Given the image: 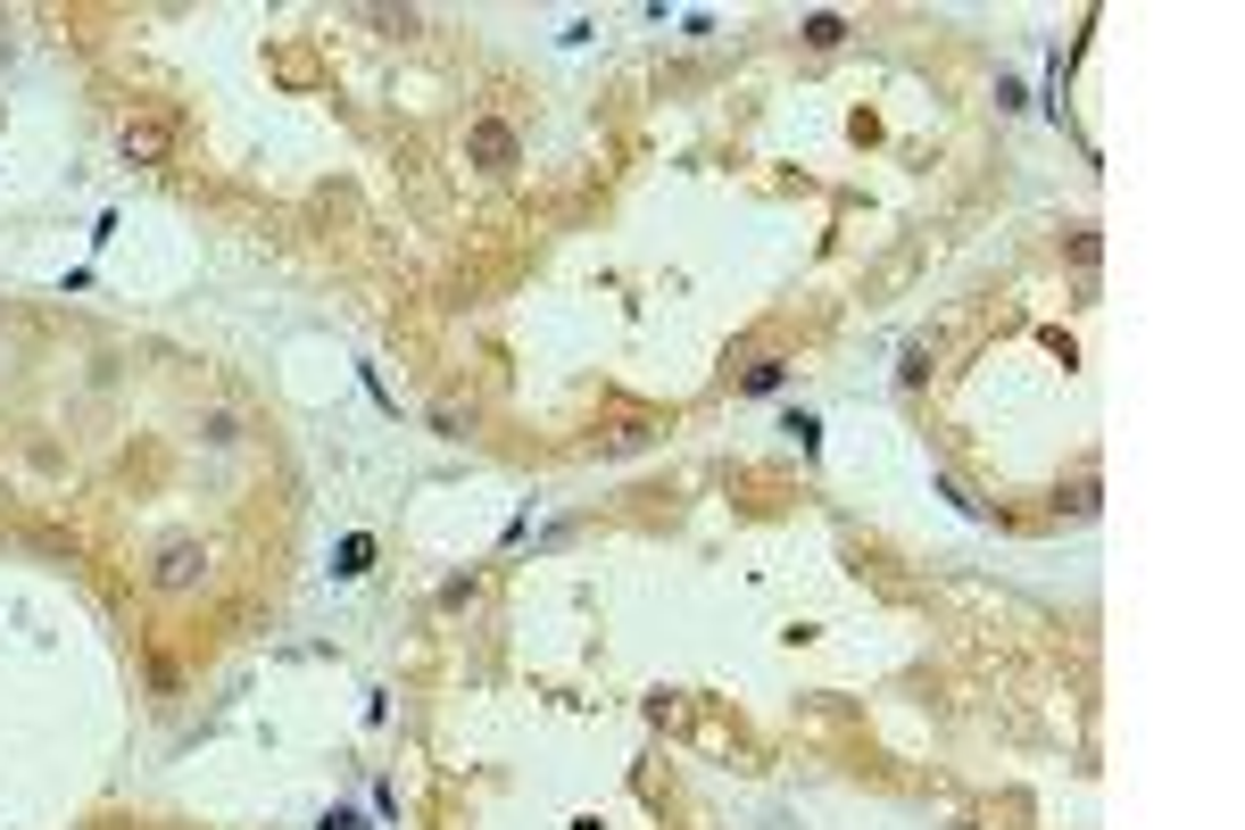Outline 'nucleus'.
<instances>
[{
	"label": "nucleus",
	"mask_w": 1245,
	"mask_h": 830,
	"mask_svg": "<svg viewBox=\"0 0 1245 830\" xmlns=\"http://www.w3.org/2000/svg\"><path fill=\"white\" fill-rule=\"evenodd\" d=\"M116 150H125L133 167H175V116L125 109V116H116Z\"/></svg>",
	"instance_id": "obj_1"
},
{
	"label": "nucleus",
	"mask_w": 1245,
	"mask_h": 830,
	"mask_svg": "<svg viewBox=\"0 0 1245 830\" xmlns=\"http://www.w3.org/2000/svg\"><path fill=\"white\" fill-rule=\"evenodd\" d=\"M648 715H657V731H681V739H698V748H715V755H731V748H739V731H731L722 715H706L698 698H657Z\"/></svg>",
	"instance_id": "obj_2"
},
{
	"label": "nucleus",
	"mask_w": 1245,
	"mask_h": 830,
	"mask_svg": "<svg viewBox=\"0 0 1245 830\" xmlns=\"http://www.w3.org/2000/svg\"><path fill=\"white\" fill-rule=\"evenodd\" d=\"M466 158H473V167H491V175H507L515 158H524V142H515V125H507V116H473V133H466Z\"/></svg>",
	"instance_id": "obj_3"
},
{
	"label": "nucleus",
	"mask_w": 1245,
	"mask_h": 830,
	"mask_svg": "<svg viewBox=\"0 0 1245 830\" xmlns=\"http://www.w3.org/2000/svg\"><path fill=\"white\" fill-rule=\"evenodd\" d=\"M200 573H208V548L200 540H167V548H158V565H150V582L158 590H191Z\"/></svg>",
	"instance_id": "obj_4"
},
{
	"label": "nucleus",
	"mask_w": 1245,
	"mask_h": 830,
	"mask_svg": "<svg viewBox=\"0 0 1245 830\" xmlns=\"http://www.w3.org/2000/svg\"><path fill=\"white\" fill-rule=\"evenodd\" d=\"M200 433H208V440H216V449H233V440H242V424H233V415H225V407H216V415H208V424H200Z\"/></svg>",
	"instance_id": "obj_5"
},
{
	"label": "nucleus",
	"mask_w": 1245,
	"mask_h": 830,
	"mask_svg": "<svg viewBox=\"0 0 1245 830\" xmlns=\"http://www.w3.org/2000/svg\"><path fill=\"white\" fill-rule=\"evenodd\" d=\"M839 34H848V25H839V18H806V42H814V51H830V42H839Z\"/></svg>",
	"instance_id": "obj_6"
}]
</instances>
